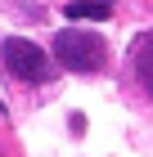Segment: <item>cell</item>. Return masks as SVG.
<instances>
[{"label":"cell","instance_id":"6da1fadb","mask_svg":"<svg viewBox=\"0 0 153 157\" xmlns=\"http://www.w3.org/2000/svg\"><path fill=\"white\" fill-rule=\"evenodd\" d=\"M0 63H5V72L14 81H27V85L54 81V72H59V63H50V54L27 36H5L0 40Z\"/></svg>","mask_w":153,"mask_h":157},{"label":"cell","instance_id":"7a4b0ae2","mask_svg":"<svg viewBox=\"0 0 153 157\" xmlns=\"http://www.w3.org/2000/svg\"><path fill=\"white\" fill-rule=\"evenodd\" d=\"M104 40L95 36V32H81V27H63L59 36H54V59L68 67V72H95L99 63H104Z\"/></svg>","mask_w":153,"mask_h":157},{"label":"cell","instance_id":"3957f363","mask_svg":"<svg viewBox=\"0 0 153 157\" xmlns=\"http://www.w3.org/2000/svg\"><path fill=\"white\" fill-rule=\"evenodd\" d=\"M131 72L153 94V32H140V36L131 40Z\"/></svg>","mask_w":153,"mask_h":157},{"label":"cell","instance_id":"277c9868","mask_svg":"<svg viewBox=\"0 0 153 157\" xmlns=\"http://www.w3.org/2000/svg\"><path fill=\"white\" fill-rule=\"evenodd\" d=\"M68 18H86V23H108L113 18V5L108 0H68Z\"/></svg>","mask_w":153,"mask_h":157},{"label":"cell","instance_id":"5b68a950","mask_svg":"<svg viewBox=\"0 0 153 157\" xmlns=\"http://www.w3.org/2000/svg\"><path fill=\"white\" fill-rule=\"evenodd\" d=\"M108 5H113V0H108Z\"/></svg>","mask_w":153,"mask_h":157}]
</instances>
